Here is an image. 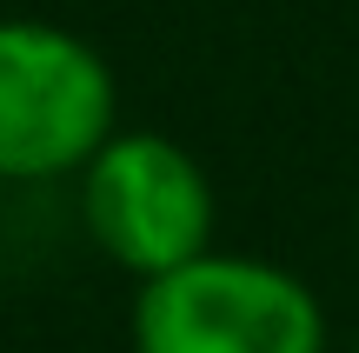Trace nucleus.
I'll return each mask as SVG.
<instances>
[{
	"label": "nucleus",
	"mask_w": 359,
	"mask_h": 353,
	"mask_svg": "<svg viewBox=\"0 0 359 353\" xmlns=\"http://www.w3.org/2000/svg\"><path fill=\"white\" fill-rule=\"evenodd\" d=\"M120 133V87L87 34L0 20V187L80 180Z\"/></svg>",
	"instance_id": "obj_1"
},
{
	"label": "nucleus",
	"mask_w": 359,
	"mask_h": 353,
	"mask_svg": "<svg viewBox=\"0 0 359 353\" xmlns=\"http://www.w3.org/2000/svg\"><path fill=\"white\" fill-rule=\"evenodd\" d=\"M326 307L293 267L213 247L167 280L133 287L127 353H326Z\"/></svg>",
	"instance_id": "obj_2"
},
{
	"label": "nucleus",
	"mask_w": 359,
	"mask_h": 353,
	"mask_svg": "<svg viewBox=\"0 0 359 353\" xmlns=\"http://www.w3.org/2000/svg\"><path fill=\"white\" fill-rule=\"evenodd\" d=\"M87 240L133 280H167L213 253L219 194L193 147L154 127H120L74 180Z\"/></svg>",
	"instance_id": "obj_3"
},
{
	"label": "nucleus",
	"mask_w": 359,
	"mask_h": 353,
	"mask_svg": "<svg viewBox=\"0 0 359 353\" xmlns=\"http://www.w3.org/2000/svg\"><path fill=\"white\" fill-rule=\"evenodd\" d=\"M353 247H359V200H353Z\"/></svg>",
	"instance_id": "obj_4"
},
{
	"label": "nucleus",
	"mask_w": 359,
	"mask_h": 353,
	"mask_svg": "<svg viewBox=\"0 0 359 353\" xmlns=\"http://www.w3.org/2000/svg\"><path fill=\"white\" fill-rule=\"evenodd\" d=\"M353 353H359V340H353Z\"/></svg>",
	"instance_id": "obj_5"
}]
</instances>
